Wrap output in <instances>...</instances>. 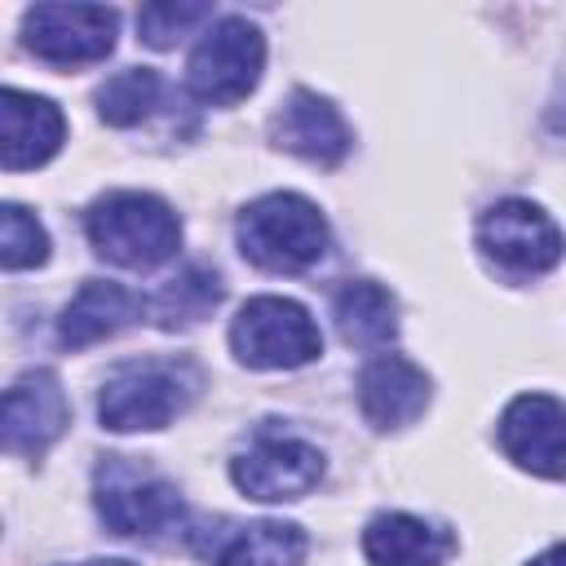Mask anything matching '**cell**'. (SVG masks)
Segmentation results:
<instances>
[{
	"label": "cell",
	"mask_w": 566,
	"mask_h": 566,
	"mask_svg": "<svg viewBox=\"0 0 566 566\" xmlns=\"http://www.w3.org/2000/svg\"><path fill=\"white\" fill-rule=\"evenodd\" d=\"M234 234H239V252L270 274H301L318 265L332 239L323 212L305 195H292V190L252 199L239 212Z\"/></svg>",
	"instance_id": "6da1fadb"
},
{
	"label": "cell",
	"mask_w": 566,
	"mask_h": 566,
	"mask_svg": "<svg viewBox=\"0 0 566 566\" xmlns=\"http://www.w3.org/2000/svg\"><path fill=\"white\" fill-rule=\"evenodd\" d=\"M199 394V371L186 358H142L124 363L106 376L97 394L102 429L133 433V429H164L172 424Z\"/></svg>",
	"instance_id": "7a4b0ae2"
},
{
	"label": "cell",
	"mask_w": 566,
	"mask_h": 566,
	"mask_svg": "<svg viewBox=\"0 0 566 566\" xmlns=\"http://www.w3.org/2000/svg\"><path fill=\"white\" fill-rule=\"evenodd\" d=\"M88 243L97 256L124 265V270H150L164 265L177 243H181V221L177 212L146 195V190H111L84 212Z\"/></svg>",
	"instance_id": "3957f363"
},
{
	"label": "cell",
	"mask_w": 566,
	"mask_h": 566,
	"mask_svg": "<svg viewBox=\"0 0 566 566\" xmlns=\"http://www.w3.org/2000/svg\"><path fill=\"white\" fill-rule=\"evenodd\" d=\"M93 504L115 535L164 539L186 526V504L177 486L128 455H102V464L93 469Z\"/></svg>",
	"instance_id": "277c9868"
},
{
	"label": "cell",
	"mask_w": 566,
	"mask_h": 566,
	"mask_svg": "<svg viewBox=\"0 0 566 566\" xmlns=\"http://www.w3.org/2000/svg\"><path fill=\"white\" fill-rule=\"evenodd\" d=\"M230 349L243 367H305L323 354V332L305 305L287 296H252L230 323Z\"/></svg>",
	"instance_id": "5b68a950"
},
{
	"label": "cell",
	"mask_w": 566,
	"mask_h": 566,
	"mask_svg": "<svg viewBox=\"0 0 566 566\" xmlns=\"http://www.w3.org/2000/svg\"><path fill=\"white\" fill-rule=\"evenodd\" d=\"M230 478L248 500H301L323 478V451L310 438L265 420L234 451Z\"/></svg>",
	"instance_id": "8992f818"
},
{
	"label": "cell",
	"mask_w": 566,
	"mask_h": 566,
	"mask_svg": "<svg viewBox=\"0 0 566 566\" xmlns=\"http://www.w3.org/2000/svg\"><path fill=\"white\" fill-rule=\"evenodd\" d=\"M265 66V40L248 18H221L212 31L195 44L186 84L208 106H234L243 102Z\"/></svg>",
	"instance_id": "52a82bcc"
},
{
	"label": "cell",
	"mask_w": 566,
	"mask_h": 566,
	"mask_svg": "<svg viewBox=\"0 0 566 566\" xmlns=\"http://www.w3.org/2000/svg\"><path fill=\"white\" fill-rule=\"evenodd\" d=\"M478 248L509 274H544L562 261L566 239L531 199H500L478 217Z\"/></svg>",
	"instance_id": "ba28073f"
},
{
	"label": "cell",
	"mask_w": 566,
	"mask_h": 566,
	"mask_svg": "<svg viewBox=\"0 0 566 566\" xmlns=\"http://www.w3.org/2000/svg\"><path fill=\"white\" fill-rule=\"evenodd\" d=\"M119 13L106 4H35L22 18V40L53 66L102 62L115 49Z\"/></svg>",
	"instance_id": "9c48e42d"
},
{
	"label": "cell",
	"mask_w": 566,
	"mask_h": 566,
	"mask_svg": "<svg viewBox=\"0 0 566 566\" xmlns=\"http://www.w3.org/2000/svg\"><path fill=\"white\" fill-rule=\"evenodd\" d=\"M66 424H71V402L49 367H31L4 389V411H0L4 451L40 455L66 433Z\"/></svg>",
	"instance_id": "30bf717a"
},
{
	"label": "cell",
	"mask_w": 566,
	"mask_h": 566,
	"mask_svg": "<svg viewBox=\"0 0 566 566\" xmlns=\"http://www.w3.org/2000/svg\"><path fill=\"white\" fill-rule=\"evenodd\" d=\"M504 455L539 478H566V407L548 394H522L500 416Z\"/></svg>",
	"instance_id": "8fae6325"
},
{
	"label": "cell",
	"mask_w": 566,
	"mask_h": 566,
	"mask_svg": "<svg viewBox=\"0 0 566 566\" xmlns=\"http://www.w3.org/2000/svg\"><path fill=\"white\" fill-rule=\"evenodd\" d=\"M66 119L49 97L4 88L0 93V164L9 172L40 168L62 150Z\"/></svg>",
	"instance_id": "7c38bea8"
},
{
	"label": "cell",
	"mask_w": 566,
	"mask_h": 566,
	"mask_svg": "<svg viewBox=\"0 0 566 566\" xmlns=\"http://www.w3.org/2000/svg\"><path fill=\"white\" fill-rule=\"evenodd\" d=\"M195 548L212 562V566H301L310 553V539L296 522H226V531L217 535H199L190 531Z\"/></svg>",
	"instance_id": "4fadbf2b"
},
{
	"label": "cell",
	"mask_w": 566,
	"mask_h": 566,
	"mask_svg": "<svg viewBox=\"0 0 566 566\" xmlns=\"http://www.w3.org/2000/svg\"><path fill=\"white\" fill-rule=\"evenodd\" d=\"M349 142L354 137H349L340 111L310 88H296L287 97V106L274 115V146H283L287 155H301L318 168H336L349 155Z\"/></svg>",
	"instance_id": "5bb4252c"
},
{
	"label": "cell",
	"mask_w": 566,
	"mask_h": 566,
	"mask_svg": "<svg viewBox=\"0 0 566 566\" xmlns=\"http://www.w3.org/2000/svg\"><path fill=\"white\" fill-rule=\"evenodd\" d=\"M358 407L376 429H402L429 407V376L402 354H380L358 376Z\"/></svg>",
	"instance_id": "9a60e30c"
},
{
	"label": "cell",
	"mask_w": 566,
	"mask_h": 566,
	"mask_svg": "<svg viewBox=\"0 0 566 566\" xmlns=\"http://www.w3.org/2000/svg\"><path fill=\"white\" fill-rule=\"evenodd\" d=\"M363 553L371 566H442L455 553V535L411 513H376L363 531Z\"/></svg>",
	"instance_id": "2e32d148"
},
{
	"label": "cell",
	"mask_w": 566,
	"mask_h": 566,
	"mask_svg": "<svg viewBox=\"0 0 566 566\" xmlns=\"http://www.w3.org/2000/svg\"><path fill=\"white\" fill-rule=\"evenodd\" d=\"M146 310V301H137L128 287L111 283V279H88L75 301L62 310V323H57V340L66 349H84V345H97L115 332H124L137 314Z\"/></svg>",
	"instance_id": "e0dca14e"
},
{
	"label": "cell",
	"mask_w": 566,
	"mask_h": 566,
	"mask_svg": "<svg viewBox=\"0 0 566 566\" xmlns=\"http://www.w3.org/2000/svg\"><path fill=\"white\" fill-rule=\"evenodd\" d=\"M332 318L340 340L354 349H385L398 336V301L371 279L340 283L332 296Z\"/></svg>",
	"instance_id": "ac0fdd59"
},
{
	"label": "cell",
	"mask_w": 566,
	"mask_h": 566,
	"mask_svg": "<svg viewBox=\"0 0 566 566\" xmlns=\"http://www.w3.org/2000/svg\"><path fill=\"white\" fill-rule=\"evenodd\" d=\"M221 292H226V287H221V274H217V270H208V265H186V270H177L172 279L159 283V292L146 301V314H150L159 327L177 332V327H190V323L208 318V314L217 310Z\"/></svg>",
	"instance_id": "d6986e66"
},
{
	"label": "cell",
	"mask_w": 566,
	"mask_h": 566,
	"mask_svg": "<svg viewBox=\"0 0 566 566\" xmlns=\"http://www.w3.org/2000/svg\"><path fill=\"white\" fill-rule=\"evenodd\" d=\"M164 97V80L150 71V66H128L119 75H111L102 88H97V115L115 128H133L142 124Z\"/></svg>",
	"instance_id": "ffe728a7"
},
{
	"label": "cell",
	"mask_w": 566,
	"mask_h": 566,
	"mask_svg": "<svg viewBox=\"0 0 566 566\" xmlns=\"http://www.w3.org/2000/svg\"><path fill=\"white\" fill-rule=\"evenodd\" d=\"M0 261H4V270H31V265L49 261V234H44L40 217L27 212L22 203L0 208Z\"/></svg>",
	"instance_id": "44dd1931"
},
{
	"label": "cell",
	"mask_w": 566,
	"mask_h": 566,
	"mask_svg": "<svg viewBox=\"0 0 566 566\" xmlns=\"http://www.w3.org/2000/svg\"><path fill=\"white\" fill-rule=\"evenodd\" d=\"M208 18H212V9L199 4V0H190V4L186 0H177V4H146L137 13V31H142V40L150 49H172L181 35H190Z\"/></svg>",
	"instance_id": "7402d4cb"
},
{
	"label": "cell",
	"mask_w": 566,
	"mask_h": 566,
	"mask_svg": "<svg viewBox=\"0 0 566 566\" xmlns=\"http://www.w3.org/2000/svg\"><path fill=\"white\" fill-rule=\"evenodd\" d=\"M526 566H566V544H553L548 553H539V557H531Z\"/></svg>",
	"instance_id": "603a6c76"
},
{
	"label": "cell",
	"mask_w": 566,
	"mask_h": 566,
	"mask_svg": "<svg viewBox=\"0 0 566 566\" xmlns=\"http://www.w3.org/2000/svg\"><path fill=\"white\" fill-rule=\"evenodd\" d=\"M75 566H133L124 557H93V562H75Z\"/></svg>",
	"instance_id": "cb8c5ba5"
}]
</instances>
